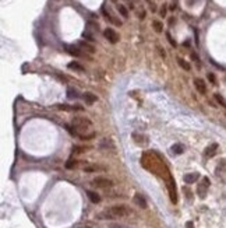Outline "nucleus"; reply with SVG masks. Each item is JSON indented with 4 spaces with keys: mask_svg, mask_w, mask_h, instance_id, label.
<instances>
[{
    "mask_svg": "<svg viewBox=\"0 0 226 228\" xmlns=\"http://www.w3.org/2000/svg\"><path fill=\"white\" fill-rule=\"evenodd\" d=\"M209 188V179L208 178H202L201 183L198 185V188H197V193H198V196L201 199H204L205 196H207V190H208Z\"/></svg>",
    "mask_w": 226,
    "mask_h": 228,
    "instance_id": "nucleus-4",
    "label": "nucleus"
},
{
    "mask_svg": "<svg viewBox=\"0 0 226 228\" xmlns=\"http://www.w3.org/2000/svg\"><path fill=\"white\" fill-rule=\"evenodd\" d=\"M133 139L136 140V143L137 144H144L141 141V140H147V137H144V136H140L138 133H133Z\"/></svg>",
    "mask_w": 226,
    "mask_h": 228,
    "instance_id": "nucleus-20",
    "label": "nucleus"
},
{
    "mask_svg": "<svg viewBox=\"0 0 226 228\" xmlns=\"http://www.w3.org/2000/svg\"><path fill=\"white\" fill-rule=\"evenodd\" d=\"M91 183H92V186H97V188H101V189H108L113 186V181L108 179V178H102V177L95 178Z\"/></svg>",
    "mask_w": 226,
    "mask_h": 228,
    "instance_id": "nucleus-3",
    "label": "nucleus"
},
{
    "mask_svg": "<svg viewBox=\"0 0 226 228\" xmlns=\"http://www.w3.org/2000/svg\"><path fill=\"white\" fill-rule=\"evenodd\" d=\"M117 11L120 13L121 15H123L124 18H127V17H129V11H127V9L123 6V4H117Z\"/></svg>",
    "mask_w": 226,
    "mask_h": 228,
    "instance_id": "nucleus-19",
    "label": "nucleus"
},
{
    "mask_svg": "<svg viewBox=\"0 0 226 228\" xmlns=\"http://www.w3.org/2000/svg\"><path fill=\"white\" fill-rule=\"evenodd\" d=\"M73 128H74L75 130L88 132L92 128V122L88 118H74L73 119ZM77 136H78V132H77Z\"/></svg>",
    "mask_w": 226,
    "mask_h": 228,
    "instance_id": "nucleus-2",
    "label": "nucleus"
},
{
    "mask_svg": "<svg viewBox=\"0 0 226 228\" xmlns=\"http://www.w3.org/2000/svg\"><path fill=\"white\" fill-rule=\"evenodd\" d=\"M214 97H215V100H216V101H218V104H220V105H222V107H223V108H226V101H225V100H223V98H222V97H220V95H219V94H215V95H214Z\"/></svg>",
    "mask_w": 226,
    "mask_h": 228,
    "instance_id": "nucleus-24",
    "label": "nucleus"
},
{
    "mask_svg": "<svg viewBox=\"0 0 226 228\" xmlns=\"http://www.w3.org/2000/svg\"><path fill=\"white\" fill-rule=\"evenodd\" d=\"M77 167V161L75 160H69V161L66 162V168L67 169H73V168Z\"/></svg>",
    "mask_w": 226,
    "mask_h": 228,
    "instance_id": "nucleus-22",
    "label": "nucleus"
},
{
    "mask_svg": "<svg viewBox=\"0 0 226 228\" xmlns=\"http://www.w3.org/2000/svg\"><path fill=\"white\" fill-rule=\"evenodd\" d=\"M131 214V209L124 204H117V206H112L105 209L103 211H101L97 216L98 220H117V218H123Z\"/></svg>",
    "mask_w": 226,
    "mask_h": 228,
    "instance_id": "nucleus-1",
    "label": "nucleus"
},
{
    "mask_svg": "<svg viewBox=\"0 0 226 228\" xmlns=\"http://www.w3.org/2000/svg\"><path fill=\"white\" fill-rule=\"evenodd\" d=\"M152 27H154V30L157 31L158 34H161L163 31V24L161 21H158V20H154V21H152Z\"/></svg>",
    "mask_w": 226,
    "mask_h": 228,
    "instance_id": "nucleus-17",
    "label": "nucleus"
},
{
    "mask_svg": "<svg viewBox=\"0 0 226 228\" xmlns=\"http://www.w3.org/2000/svg\"><path fill=\"white\" fill-rule=\"evenodd\" d=\"M78 46H80L81 49H84V51L89 52V53H93V52H95V48H93L92 45H89L88 42H85V41H80V42H78Z\"/></svg>",
    "mask_w": 226,
    "mask_h": 228,
    "instance_id": "nucleus-13",
    "label": "nucleus"
},
{
    "mask_svg": "<svg viewBox=\"0 0 226 228\" xmlns=\"http://www.w3.org/2000/svg\"><path fill=\"white\" fill-rule=\"evenodd\" d=\"M208 80L212 83V84H215V76L212 73H208Z\"/></svg>",
    "mask_w": 226,
    "mask_h": 228,
    "instance_id": "nucleus-29",
    "label": "nucleus"
},
{
    "mask_svg": "<svg viewBox=\"0 0 226 228\" xmlns=\"http://www.w3.org/2000/svg\"><path fill=\"white\" fill-rule=\"evenodd\" d=\"M147 2H149V0H147Z\"/></svg>",
    "mask_w": 226,
    "mask_h": 228,
    "instance_id": "nucleus-37",
    "label": "nucleus"
},
{
    "mask_svg": "<svg viewBox=\"0 0 226 228\" xmlns=\"http://www.w3.org/2000/svg\"><path fill=\"white\" fill-rule=\"evenodd\" d=\"M191 59H193L194 62H197V63H200V58L196 55V53H194V52H193V53H191Z\"/></svg>",
    "mask_w": 226,
    "mask_h": 228,
    "instance_id": "nucleus-30",
    "label": "nucleus"
},
{
    "mask_svg": "<svg viewBox=\"0 0 226 228\" xmlns=\"http://www.w3.org/2000/svg\"><path fill=\"white\" fill-rule=\"evenodd\" d=\"M186 228H194V224L191 221H187L186 222Z\"/></svg>",
    "mask_w": 226,
    "mask_h": 228,
    "instance_id": "nucleus-32",
    "label": "nucleus"
},
{
    "mask_svg": "<svg viewBox=\"0 0 226 228\" xmlns=\"http://www.w3.org/2000/svg\"><path fill=\"white\" fill-rule=\"evenodd\" d=\"M138 17H140V20H144V18H145V11H141V13H140Z\"/></svg>",
    "mask_w": 226,
    "mask_h": 228,
    "instance_id": "nucleus-34",
    "label": "nucleus"
},
{
    "mask_svg": "<svg viewBox=\"0 0 226 228\" xmlns=\"http://www.w3.org/2000/svg\"><path fill=\"white\" fill-rule=\"evenodd\" d=\"M194 85H196L197 91H198L200 94H205V92H207V87H205L204 80H201V79H196V80H194Z\"/></svg>",
    "mask_w": 226,
    "mask_h": 228,
    "instance_id": "nucleus-6",
    "label": "nucleus"
},
{
    "mask_svg": "<svg viewBox=\"0 0 226 228\" xmlns=\"http://www.w3.org/2000/svg\"><path fill=\"white\" fill-rule=\"evenodd\" d=\"M84 171H87V172H91V171H105V168L98 167V165H92V167H85Z\"/></svg>",
    "mask_w": 226,
    "mask_h": 228,
    "instance_id": "nucleus-21",
    "label": "nucleus"
},
{
    "mask_svg": "<svg viewBox=\"0 0 226 228\" xmlns=\"http://www.w3.org/2000/svg\"><path fill=\"white\" fill-rule=\"evenodd\" d=\"M87 196L89 197V200L92 202V203H99L101 202V196L98 195V193H95V192H92V190H88Z\"/></svg>",
    "mask_w": 226,
    "mask_h": 228,
    "instance_id": "nucleus-14",
    "label": "nucleus"
},
{
    "mask_svg": "<svg viewBox=\"0 0 226 228\" xmlns=\"http://www.w3.org/2000/svg\"><path fill=\"white\" fill-rule=\"evenodd\" d=\"M84 151H85V147H78V146L73 147V153H75V154H81Z\"/></svg>",
    "mask_w": 226,
    "mask_h": 228,
    "instance_id": "nucleus-26",
    "label": "nucleus"
},
{
    "mask_svg": "<svg viewBox=\"0 0 226 228\" xmlns=\"http://www.w3.org/2000/svg\"><path fill=\"white\" fill-rule=\"evenodd\" d=\"M216 150H218V144L216 143L211 144L209 147L205 149V157H214L215 153H216Z\"/></svg>",
    "mask_w": 226,
    "mask_h": 228,
    "instance_id": "nucleus-11",
    "label": "nucleus"
},
{
    "mask_svg": "<svg viewBox=\"0 0 226 228\" xmlns=\"http://www.w3.org/2000/svg\"><path fill=\"white\" fill-rule=\"evenodd\" d=\"M134 202H136L141 209H147V202H145L144 196H141L140 193H136V196H134Z\"/></svg>",
    "mask_w": 226,
    "mask_h": 228,
    "instance_id": "nucleus-10",
    "label": "nucleus"
},
{
    "mask_svg": "<svg viewBox=\"0 0 226 228\" xmlns=\"http://www.w3.org/2000/svg\"><path fill=\"white\" fill-rule=\"evenodd\" d=\"M200 178V173L198 172H191V173H186L184 175V182L186 183H194L197 182V179Z\"/></svg>",
    "mask_w": 226,
    "mask_h": 228,
    "instance_id": "nucleus-8",
    "label": "nucleus"
},
{
    "mask_svg": "<svg viewBox=\"0 0 226 228\" xmlns=\"http://www.w3.org/2000/svg\"><path fill=\"white\" fill-rule=\"evenodd\" d=\"M157 49L159 51V55L162 56V58H166V53H165V49L161 48V46H157Z\"/></svg>",
    "mask_w": 226,
    "mask_h": 228,
    "instance_id": "nucleus-28",
    "label": "nucleus"
},
{
    "mask_svg": "<svg viewBox=\"0 0 226 228\" xmlns=\"http://www.w3.org/2000/svg\"><path fill=\"white\" fill-rule=\"evenodd\" d=\"M169 9L172 10V11H175V10H176V9H177V6H176V4H172V6L169 7Z\"/></svg>",
    "mask_w": 226,
    "mask_h": 228,
    "instance_id": "nucleus-36",
    "label": "nucleus"
},
{
    "mask_svg": "<svg viewBox=\"0 0 226 228\" xmlns=\"http://www.w3.org/2000/svg\"><path fill=\"white\" fill-rule=\"evenodd\" d=\"M108 228H129V227H126V225H123V224H116V222H113V224H109Z\"/></svg>",
    "mask_w": 226,
    "mask_h": 228,
    "instance_id": "nucleus-27",
    "label": "nucleus"
},
{
    "mask_svg": "<svg viewBox=\"0 0 226 228\" xmlns=\"http://www.w3.org/2000/svg\"><path fill=\"white\" fill-rule=\"evenodd\" d=\"M161 17H166V6H163L161 9Z\"/></svg>",
    "mask_w": 226,
    "mask_h": 228,
    "instance_id": "nucleus-31",
    "label": "nucleus"
},
{
    "mask_svg": "<svg viewBox=\"0 0 226 228\" xmlns=\"http://www.w3.org/2000/svg\"><path fill=\"white\" fill-rule=\"evenodd\" d=\"M170 150H172L173 154L180 155V154H183V153H184V146H183V144H180V143H176V144H173V146L170 147Z\"/></svg>",
    "mask_w": 226,
    "mask_h": 228,
    "instance_id": "nucleus-12",
    "label": "nucleus"
},
{
    "mask_svg": "<svg viewBox=\"0 0 226 228\" xmlns=\"http://www.w3.org/2000/svg\"><path fill=\"white\" fill-rule=\"evenodd\" d=\"M69 69L77 70V71H84V67H82L78 62H71V63H69Z\"/></svg>",
    "mask_w": 226,
    "mask_h": 228,
    "instance_id": "nucleus-16",
    "label": "nucleus"
},
{
    "mask_svg": "<svg viewBox=\"0 0 226 228\" xmlns=\"http://www.w3.org/2000/svg\"><path fill=\"white\" fill-rule=\"evenodd\" d=\"M67 98H70V100H75V98H78V92H77V90H74V88H69V90H67Z\"/></svg>",
    "mask_w": 226,
    "mask_h": 228,
    "instance_id": "nucleus-18",
    "label": "nucleus"
},
{
    "mask_svg": "<svg viewBox=\"0 0 226 228\" xmlns=\"http://www.w3.org/2000/svg\"><path fill=\"white\" fill-rule=\"evenodd\" d=\"M194 34H196V43L198 45V31L194 30Z\"/></svg>",
    "mask_w": 226,
    "mask_h": 228,
    "instance_id": "nucleus-33",
    "label": "nucleus"
},
{
    "mask_svg": "<svg viewBox=\"0 0 226 228\" xmlns=\"http://www.w3.org/2000/svg\"><path fill=\"white\" fill-rule=\"evenodd\" d=\"M103 35H105V38L109 41L110 43H116L119 41V35L117 32H116L115 30H112V28H106L105 31H103Z\"/></svg>",
    "mask_w": 226,
    "mask_h": 228,
    "instance_id": "nucleus-5",
    "label": "nucleus"
},
{
    "mask_svg": "<svg viewBox=\"0 0 226 228\" xmlns=\"http://www.w3.org/2000/svg\"><path fill=\"white\" fill-rule=\"evenodd\" d=\"M82 38H85V39H87V41H91V42H92V41H93L92 34H91L88 30H85L84 32H82Z\"/></svg>",
    "mask_w": 226,
    "mask_h": 228,
    "instance_id": "nucleus-23",
    "label": "nucleus"
},
{
    "mask_svg": "<svg viewBox=\"0 0 226 228\" xmlns=\"http://www.w3.org/2000/svg\"><path fill=\"white\" fill-rule=\"evenodd\" d=\"M166 38H168V41H169V43L173 46V48H176L177 46V43H176V41L172 38V35H170V32H166Z\"/></svg>",
    "mask_w": 226,
    "mask_h": 228,
    "instance_id": "nucleus-25",
    "label": "nucleus"
},
{
    "mask_svg": "<svg viewBox=\"0 0 226 228\" xmlns=\"http://www.w3.org/2000/svg\"><path fill=\"white\" fill-rule=\"evenodd\" d=\"M66 51L69 52L71 56H75V58H80V56H82L80 48H77V46H74V45H66Z\"/></svg>",
    "mask_w": 226,
    "mask_h": 228,
    "instance_id": "nucleus-7",
    "label": "nucleus"
},
{
    "mask_svg": "<svg viewBox=\"0 0 226 228\" xmlns=\"http://www.w3.org/2000/svg\"><path fill=\"white\" fill-rule=\"evenodd\" d=\"M149 7H151V10H152V11H157V6H155L154 3H151V4H149Z\"/></svg>",
    "mask_w": 226,
    "mask_h": 228,
    "instance_id": "nucleus-35",
    "label": "nucleus"
},
{
    "mask_svg": "<svg viewBox=\"0 0 226 228\" xmlns=\"http://www.w3.org/2000/svg\"><path fill=\"white\" fill-rule=\"evenodd\" d=\"M82 98H84L85 104H88V105H92L93 102L98 101V97L95 94H92V92H85V94L82 95Z\"/></svg>",
    "mask_w": 226,
    "mask_h": 228,
    "instance_id": "nucleus-9",
    "label": "nucleus"
},
{
    "mask_svg": "<svg viewBox=\"0 0 226 228\" xmlns=\"http://www.w3.org/2000/svg\"><path fill=\"white\" fill-rule=\"evenodd\" d=\"M177 63H179V66L181 67L183 70H186V71H190L191 70V66H190V63H187L184 59H181V58H177Z\"/></svg>",
    "mask_w": 226,
    "mask_h": 228,
    "instance_id": "nucleus-15",
    "label": "nucleus"
}]
</instances>
